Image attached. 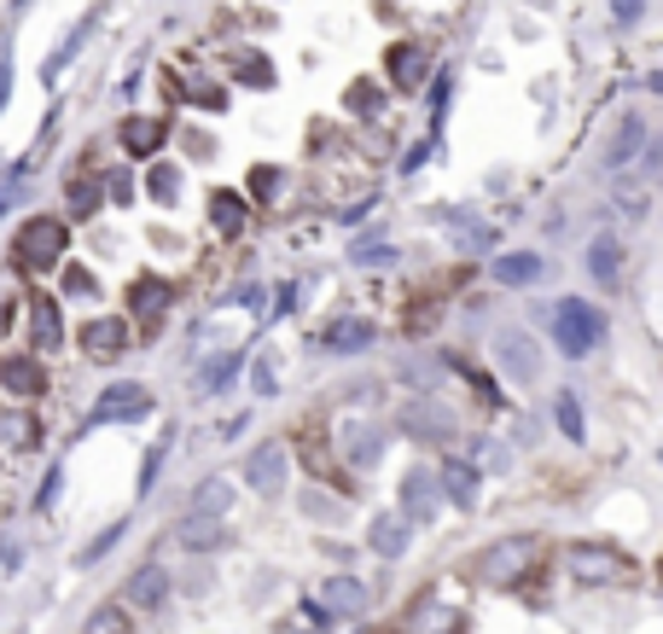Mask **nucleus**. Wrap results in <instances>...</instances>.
<instances>
[{
	"label": "nucleus",
	"instance_id": "14",
	"mask_svg": "<svg viewBox=\"0 0 663 634\" xmlns=\"http://www.w3.org/2000/svg\"><path fill=\"white\" fill-rule=\"evenodd\" d=\"M244 483L257 495H280L285 489V442H257L251 460H244Z\"/></svg>",
	"mask_w": 663,
	"mask_h": 634
},
{
	"label": "nucleus",
	"instance_id": "11",
	"mask_svg": "<svg viewBox=\"0 0 663 634\" xmlns=\"http://www.w3.org/2000/svg\"><path fill=\"white\" fill-rule=\"evenodd\" d=\"M129 611H163L170 605V570L163 565H140V570H129V582H122V594H117Z\"/></svg>",
	"mask_w": 663,
	"mask_h": 634
},
{
	"label": "nucleus",
	"instance_id": "51",
	"mask_svg": "<svg viewBox=\"0 0 663 634\" xmlns=\"http://www.w3.org/2000/svg\"><path fill=\"white\" fill-rule=\"evenodd\" d=\"M617 210H623V216H646V193H617Z\"/></svg>",
	"mask_w": 663,
	"mask_h": 634
},
{
	"label": "nucleus",
	"instance_id": "35",
	"mask_svg": "<svg viewBox=\"0 0 663 634\" xmlns=\"http://www.w3.org/2000/svg\"><path fill=\"white\" fill-rule=\"evenodd\" d=\"M99 181H106V204H117V210H134V204H140L134 170H99Z\"/></svg>",
	"mask_w": 663,
	"mask_h": 634
},
{
	"label": "nucleus",
	"instance_id": "56",
	"mask_svg": "<svg viewBox=\"0 0 663 634\" xmlns=\"http://www.w3.org/2000/svg\"><path fill=\"white\" fill-rule=\"evenodd\" d=\"M12 315H18V309H12V303H0V338H7V332H12Z\"/></svg>",
	"mask_w": 663,
	"mask_h": 634
},
{
	"label": "nucleus",
	"instance_id": "12",
	"mask_svg": "<svg viewBox=\"0 0 663 634\" xmlns=\"http://www.w3.org/2000/svg\"><path fill=\"white\" fill-rule=\"evenodd\" d=\"M99 210H106V181H99V170H88V163H81V170L65 181V221H99Z\"/></svg>",
	"mask_w": 663,
	"mask_h": 634
},
{
	"label": "nucleus",
	"instance_id": "9",
	"mask_svg": "<svg viewBox=\"0 0 663 634\" xmlns=\"http://www.w3.org/2000/svg\"><path fill=\"white\" fill-rule=\"evenodd\" d=\"M117 146L129 152L134 163H152L163 146H170V117H146V111H129L117 122Z\"/></svg>",
	"mask_w": 663,
	"mask_h": 634
},
{
	"label": "nucleus",
	"instance_id": "45",
	"mask_svg": "<svg viewBox=\"0 0 663 634\" xmlns=\"http://www.w3.org/2000/svg\"><path fill=\"white\" fill-rule=\"evenodd\" d=\"M285 187V175L280 170H251V193H257V204H268V193H280Z\"/></svg>",
	"mask_w": 663,
	"mask_h": 634
},
{
	"label": "nucleus",
	"instance_id": "26",
	"mask_svg": "<svg viewBox=\"0 0 663 634\" xmlns=\"http://www.w3.org/2000/svg\"><path fill=\"white\" fill-rule=\"evenodd\" d=\"M320 600H326L332 617H361V611H367V588H361L356 577H349V570H338V577H326Z\"/></svg>",
	"mask_w": 663,
	"mask_h": 634
},
{
	"label": "nucleus",
	"instance_id": "53",
	"mask_svg": "<svg viewBox=\"0 0 663 634\" xmlns=\"http://www.w3.org/2000/svg\"><path fill=\"white\" fill-rule=\"evenodd\" d=\"M244 425H251V414H233V419H227V425H221V437H227V442H233V437L244 431Z\"/></svg>",
	"mask_w": 663,
	"mask_h": 634
},
{
	"label": "nucleus",
	"instance_id": "1",
	"mask_svg": "<svg viewBox=\"0 0 663 634\" xmlns=\"http://www.w3.org/2000/svg\"><path fill=\"white\" fill-rule=\"evenodd\" d=\"M70 256V221L65 216H24V228L12 233V269L18 274H58Z\"/></svg>",
	"mask_w": 663,
	"mask_h": 634
},
{
	"label": "nucleus",
	"instance_id": "24",
	"mask_svg": "<svg viewBox=\"0 0 663 634\" xmlns=\"http://www.w3.org/2000/svg\"><path fill=\"white\" fill-rule=\"evenodd\" d=\"M210 228L221 233V239H239L244 228H251V198L244 193H210Z\"/></svg>",
	"mask_w": 663,
	"mask_h": 634
},
{
	"label": "nucleus",
	"instance_id": "5",
	"mask_svg": "<svg viewBox=\"0 0 663 634\" xmlns=\"http://www.w3.org/2000/svg\"><path fill=\"white\" fill-rule=\"evenodd\" d=\"M565 565H570V577H576V582H588V588L623 582L629 570H634V559H629V554H617V547H606V542H576L570 554H565Z\"/></svg>",
	"mask_w": 663,
	"mask_h": 634
},
{
	"label": "nucleus",
	"instance_id": "40",
	"mask_svg": "<svg viewBox=\"0 0 663 634\" xmlns=\"http://www.w3.org/2000/svg\"><path fill=\"white\" fill-rule=\"evenodd\" d=\"M251 391H257V396H280V367H274V356H257V361H251Z\"/></svg>",
	"mask_w": 663,
	"mask_h": 634
},
{
	"label": "nucleus",
	"instance_id": "17",
	"mask_svg": "<svg viewBox=\"0 0 663 634\" xmlns=\"http://www.w3.org/2000/svg\"><path fill=\"white\" fill-rule=\"evenodd\" d=\"M175 542L186 547V554H216V547H227V518H216V513H181Z\"/></svg>",
	"mask_w": 663,
	"mask_h": 634
},
{
	"label": "nucleus",
	"instance_id": "3",
	"mask_svg": "<svg viewBox=\"0 0 663 634\" xmlns=\"http://www.w3.org/2000/svg\"><path fill=\"white\" fill-rule=\"evenodd\" d=\"M152 407H157V396L140 379H117V384H106V391L94 396L88 414H81V431H99V425H134V419H146Z\"/></svg>",
	"mask_w": 663,
	"mask_h": 634
},
{
	"label": "nucleus",
	"instance_id": "37",
	"mask_svg": "<svg viewBox=\"0 0 663 634\" xmlns=\"http://www.w3.org/2000/svg\"><path fill=\"white\" fill-rule=\"evenodd\" d=\"M553 419H558V431H565L570 442H583V402H576L570 391H558V402H553Z\"/></svg>",
	"mask_w": 663,
	"mask_h": 634
},
{
	"label": "nucleus",
	"instance_id": "20",
	"mask_svg": "<svg viewBox=\"0 0 663 634\" xmlns=\"http://www.w3.org/2000/svg\"><path fill=\"white\" fill-rule=\"evenodd\" d=\"M170 303H175V285H170V280H157V274H140V280L129 285V315H134V320H146V326H157Z\"/></svg>",
	"mask_w": 663,
	"mask_h": 634
},
{
	"label": "nucleus",
	"instance_id": "19",
	"mask_svg": "<svg viewBox=\"0 0 663 634\" xmlns=\"http://www.w3.org/2000/svg\"><path fill=\"white\" fill-rule=\"evenodd\" d=\"M402 431L420 437V442H448L454 437V414L437 402H407L402 407Z\"/></svg>",
	"mask_w": 663,
	"mask_h": 634
},
{
	"label": "nucleus",
	"instance_id": "10",
	"mask_svg": "<svg viewBox=\"0 0 663 634\" xmlns=\"http://www.w3.org/2000/svg\"><path fill=\"white\" fill-rule=\"evenodd\" d=\"M437 501H443V478L431 466H413L402 478V518L420 529V524H437Z\"/></svg>",
	"mask_w": 663,
	"mask_h": 634
},
{
	"label": "nucleus",
	"instance_id": "52",
	"mask_svg": "<svg viewBox=\"0 0 663 634\" xmlns=\"http://www.w3.org/2000/svg\"><path fill=\"white\" fill-rule=\"evenodd\" d=\"M292 303H297V285H280V303H274V315H292Z\"/></svg>",
	"mask_w": 663,
	"mask_h": 634
},
{
	"label": "nucleus",
	"instance_id": "27",
	"mask_svg": "<svg viewBox=\"0 0 663 634\" xmlns=\"http://www.w3.org/2000/svg\"><path fill=\"white\" fill-rule=\"evenodd\" d=\"M588 274H594L599 285H617V280H623V239H617V233H594V244H588Z\"/></svg>",
	"mask_w": 663,
	"mask_h": 634
},
{
	"label": "nucleus",
	"instance_id": "29",
	"mask_svg": "<svg viewBox=\"0 0 663 634\" xmlns=\"http://www.w3.org/2000/svg\"><path fill=\"white\" fill-rule=\"evenodd\" d=\"M140 193H146L152 204H163V210H170V204L181 198V170L170 157H152V170H146V181H140Z\"/></svg>",
	"mask_w": 663,
	"mask_h": 634
},
{
	"label": "nucleus",
	"instance_id": "6",
	"mask_svg": "<svg viewBox=\"0 0 663 634\" xmlns=\"http://www.w3.org/2000/svg\"><path fill=\"white\" fill-rule=\"evenodd\" d=\"M24 338H30L35 356H58L70 343L65 338V309H58L53 292H30L24 297Z\"/></svg>",
	"mask_w": 663,
	"mask_h": 634
},
{
	"label": "nucleus",
	"instance_id": "41",
	"mask_svg": "<svg viewBox=\"0 0 663 634\" xmlns=\"http://www.w3.org/2000/svg\"><path fill=\"white\" fill-rule=\"evenodd\" d=\"M117 542H122V524L99 529V536H94V542H88V547H81V554H76V565H99V559H106V554H111Z\"/></svg>",
	"mask_w": 663,
	"mask_h": 634
},
{
	"label": "nucleus",
	"instance_id": "39",
	"mask_svg": "<svg viewBox=\"0 0 663 634\" xmlns=\"http://www.w3.org/2000/svg\"><path fill=\"white\" fill-rule=\"evenodd\" d=\"M349 111H356V117H379L384 111V88H379V81H356V88H349Z\"/></svg>",
	"mask_w": 663,
	"mask_h": 634
},
{
	"label": "nucleus",
	"instance_id": "46",
	"mask_svg": "<svg viewBox=\"0 0 663 634\" xmlns=\"http://www.w3.org/2000/svg\"><path fill=\"white\" fill-rule=\"evenodd\" d=\"M611 18L617 24H640V18H646V0H611Z\"/></svg>",
	"mask_w": 663,
	"mask_h": 634
},
{
	"label": "nucleus",
	"instance_id": "34",
	"mask_svg": "<svg viewBox=\"0 0 663 634\" xmlns=\"http://www.w3.org/2000/svg\"><path fill=\"white\" fill-rule=\"evenodd\" d=\"M0 448H41V425L30 414H0Z\"/></svg>",
	"mask_w": 663,
	"mask_h": 634
},
{
	"label": "nucleus",
	"instance_id": "33",
	"mask_svg": "<svg viewBox=\"0 0 663 634\" xmlns=\"http://www.w3.org/2000/svg\"><path fill=\"white\" fill-rule=\"evenodd\" d=\"M349 262H356V269H384V262H396V244H390L384 233H361L356 244H349Z\"/></svg>",
	"mask_w": 663,
	"mask_h": 634
},
{
	"label": "nucleus",
	"instance_id": "15",
	"mask_svg": "<svg viewBox=\"0 0 663 634\" xmlns=\"http://www.w3.org/2000/svg\"><path fill=\"white\" fill-rule=\"evenodd\" d=\"M431 65H437V58H431L420 41H402V47H390V58H384V70H390V81H396L402 94L425 88V81H431Z\"/></svg>",
	"mask_w": 663,
	"mask_h": 634
},
{
	"label": "nucleus",
	"instance_id": "28",
	"mask_svg": "<svg viewBox=\"0 0 663 634\" xmlns=\"http://www.w3.org/2000/svg\"><path fill=\"white\" fill-rule=\"evenodd\" d=\"M437 478H443V495H448L454 506H471V501H478V466H471V460L448 455Z\"/></svg>",
	"mask_w": 663,
	"mask_h": 634
},
{
	"label": "nucleus",
	"instance_id": "50",
	"mask_svg": "<svg viewBox=\"0 0 663 634\" xmlns=\"http://www.w3.org/2000/svg\"><path fill=\"white\" fill-rule=\"evenodd\" d=\"M303 617L315 623V628H332V611H326V600H303Z\"/></svg>",
	"mask_w": 663,
	"mask_h": 634
},
{
	"label": "nucleus",
	"instance_id": "55",
	"mask_svg": "<svg viewBox=\"0 0 663 634\" xmlns=\"http://www.w3.org/2000/svg\"><path fill=\"white\" fill-rule=\"evenodd\" d=\"M372 210V198H361V204H349V210H338V221H361Z\"/></svg>",
	"mask_w": 663,
	"mask_h": 634
},
{
	"label": "nucleus",
	"instance_id": "36",
	"mask_svg": "<svg viewBox=\"0 0 663 634\" xmlns=\"http://www.w3.org/2000/svg\"><path fill=\"white\" fill-rule=\"evenodd\" d=\"M233 81H239V88H274V65H268L262 53H239Z\"/></svg>",
	"mask_w": 663,
	"mask_h": 634
},
{
	"label": "nucleus",
	"instance_id": "23",
	"mask_svg": "<svg viewBox=\"0 0 663 634\" xmlns=\"http://www.w3.org/2000/svg\"><path fill=\"white\" fill-rule=\"evenodd\" d=\"M244 373V356L239 350H227V356H210L198 367V379H193V396H221V391H233Z\"/></svg>",
	"mask_w": 663,
	"mask_h": 634
},
{
	"label": "nucleus",
	"instance_id": "2",
	"mask_svg": "<svg viewBox=\"0 0 663 634\" xmlns=\"http://www.w3.org/2000/svg\"><path fill=\"white\" fill-rule=\"evenodd\" d=\"M547 326H553L558 356H570V361L594 356L599 343H606V332H611L606 315H599L588 297H565V303H553V309H547Z\"/></svg>",
	"mask_w": 663,
	"mask_h": 634
},
{
	"label": "nucleus",
	"instance_id": "13",
	"mask_svg": "<svg viewBox=\"0 0 663 634\" xmlns=\"http://www.w3.org/2000/svg\"><path fill=\"white\" fill-rule=\"evenodd\" d=\"M99 12H106V7H88V18H76V24L65 30V41L53 47V58L41 65V81H47V88H53V81H65V70L76 65V53L88 47V35L99 30Z\"/></svg>",
	"mask_w": 663,
	"mask_h": 634
},
{
	"label": "nucleus",
	"instance_id": "16",
	"mask_svg": "<svg viewBox=\"0 0 663 634\" xmlns=\"http://www.w3.org/2000/svg\"><path fill=\"white\" fill-rule=\"evenodd\" d=\"M372 338H379V326L361 320V315H349V320H332L315 343H320L326 356H361V350H372Z\"/></svg>",
	"mask_w": 663,
	"mask_h": 634
},
{
	"label": "nucleus",
	"instance_id": "43",
	"mask_svg": "<svg viewBox=\"0 0 663 634\" xmlns=\"http://www.w3.org/2000/svg\"><path fill=\"white\" fill-rule=\"evenodd\" d=\"M163 460H170V437H163L152 455H146V466H140V495H152L157 489V472H163Z\"/></svg>",
	"mask_w": 663,
	"mask_h": 634
},
{
	"label": "nucleus",
	"instance_id": "48",
	"mask_svg": "<svg viewBox=\"0 0 663 634\" xmlns=\"http://www.w3.org/2000/svg\"><path fill=\"white\" fill-rule=\"evenodd\" d=\"M12 99V58H7V41H0V111H7Z\"/></svg>",
	"mask_w": 663,
	"mask_h": 634
},
{
	"label": "nucleus",
	"instance_id": "42",
	"mask_svg": "<svg viewBox=\"0 0 663 634\" xmlns=\"http://www.w3.org/2000/svg\"><path fill=\"white\" fill-rule=\"evenodd\" d=\"M18 204H30V175H7V187H0V221H7Z\"/></svg>",
	"mask_w": 663,
	"mask_h": 634
},
{
	"label": "nucleus",
	"instance_id": "21",
	"mask_svg": "<svg viewBox=\"0 0 663 634\" xmlns=\"http://www.w3.org/2000/svg\"><path fill=\"white\" fill-rule=\"evenodd\" d=\"M338 448H344V466L367 472V466H379V455H384V431H379V425H344Z\"/></svg>",
	"mask_w": 663,
	"mask_h": 634
},
{
	"label": "nucleus",
	"instance_id": "7",
	"mask_svg": "<svg viewBox=\"0 0 663 634\" xmlns=\"http://www.w3.org/2000/svg\"><path fill=\"white\" fill-rule=\"evenodd\" d=\"M0 391H7L12 402H41V396L53 391L47 356H35V350H7V356H0Z\"/></svg>",
	"mask_w": 663,
	"mask_h": 634
},
{
	"label": "nucleus",
	"instance_id": "57",
	"mask_svg": "<svg viewBox=\"0 0 663 634\" xmlns=\"http://www.w3.org/2000/svg\"><path fill=\"white\" fill-rule=\"evenodd\" d=\"M24 7H30V0H12V12H24Z\"/></svg>",
	"mask_w": 663,
	"mask_h": 634
},
{
	"label": "nucleus",
	"instance_id": "38",
	"mask_svg": "<svg viewBox=\"0 0 663 634\" xmlns=\"http://www.w3.org/2000/svg\"><path fill=\"white\" fill-rule=\"evenodd\" d=\"M58 280H65L70 297H99V274L81 269V262H70V256H65V269H58Z\"/></svg>",
	"mask_w": 663,
	"mask_h": 634
},
{
	"label": "nucleus",
	"instance_id": "47",
	"mask_svg": "<svg viewBox=\"0 0 663 634\" xmlns=\"http://www.w3.org/2000/svg\"><path fill=\"white\" fill-rule=\"evenodd\" d=\"M646 157H640V170L646 175H657V163H663V134H646V146H640Z\"/></svg>",
	"mask_w": 663,
	"mask_h": 634
},
{
	"label": "nucleus",
	"instance_id": "4",
	"mask_svg": "<svg viewBox=\"0 0 663 634\" xmlns=\"http://www.w3.org/2000/svg\"><path fill=\"white\" fill-rule=\"evenodd\" d=\"M129 343H134V326H129V315H94V320L76 332V350L88 356L94 367H111V361H122V356H129Z\"/></svg>",
	"mask_w": 663,
	"mask_h": 634
},
{
	"label": "nucleus",
	"instance_id": "54",
	"mask_svg": "<svg viewBox=\"0 0 663 634\" xmlns=\"http://www.w3.org/2000/svg\"><path fill=\"white\" fill-rule=\"evenodd\" d=\"M425 157H431V140H425V146H413V152L402 157V170H420V163H425Z\"/></svg>",
	"mask_w": 663,
	"mask_h": 634
},
{
	"label": "nucleus",
	"instance_id": "22",
	"mask_svg": "<svg viewBox=\"0 0 663 634\" xmlns=\"http://www.w3.org/2000/svg\"><path fill=\"white\" fill-rule=\"evenodd\" d=\"M640 146H646V117L629 111L623 122L611 129V146H606V170H629V163L640 157Z\"/></svg>",
	"mask_w": 663,
	"mask_h": 634
},
{
	"label": "nucleus",
	"instance_id": "44",
	"mask_svg": "<svg viewBox=\"0 0 663 634\" xmlns=\"http://www.w3.org/2000/svg\"><path fill=\"white\" fill-rule=\"evenodd\" d=\"M193 106H204V111H221L227 106V88H204V81H193V88H181Z\"/></svg>",
	"mask_w": 663,
	"mask_h": 634
},
{
	"label": "nucleus",
	"instance_id": "32",
	"mask_svg": "<svg viewBox=\"0 0 663 634\" xmlns=\"http://www.w3.org/2000/svg\"><path fill=\"white\" fill-rule=\"evenodd\" d=\"M81 634H134V617H129V605H122V600H106V605L88 611Z\"/></svg>",
	"mask_w": 663,
	"mask_h": 634
},
{
	"label": "nucleus",
	"instance_id": "31",
	"mask_svg": "<svg viewBox=\"0 0 663 634\" xmlns=\"http://www.w3.org/2000/svg\"><path fill=\"white\" fill-rule=\"evenodd\" d=\"M227 506H233V483H227V478H204V483L193 489V501H186V513H216V518H227Z\"/></svg>",
	"mask_w": 663,
	"mask_h": 634
},
{
	"label": "nucleus",
	"instance_id": "18",
	"mask_svg": "<svg viewBox=\"0 0 663 634\" xmlns=\"http://www.w3.org/2000/svg\"><path fill=\"white\" fill-rule=\"evenodd\" d=\"M494 361H501L518 384H535V379H542V356H535V343H530L524 332H501V338H494Z\"/></svg>",
	"mask_w": 663,
	"mask_h": 634
},
{
	"label": "nucleus",
	"instance_id": "49",
	"mask_svg": "<svg viewBox=\"0 0 663 634\" xmlns=\"http://www.w3.org/2000/svg\"><path fill=\"white\" fill-rule=\"evenodd\" d=\"M58 478H65V472H58V466H53V472H47V483L35 489V506H53V501H58Z\"/></svg>",
	"mask_w": 663,
	"mask_h": 634
},
{
	"label": "nucleus",
	"instance_id": "25",
	"mask_svg": "<svg viewBox=\"0 0 663 634\" xmlns=\"http://www.w3.org/2000/svg\"><path fill=\"white\" fill-rule=\"evenodd\" d=\"M407 542H413V524H407L402 513L372 518V529H367V547H372L379 559H402V554H407Z\"/></svg>",
	"mask_w": 663,
	"mask_h": 634
},
{
	"label": "nucleus",
	"instance_id": "8",
	"mask_svg": "<svg viewBox=\"0 0 663 634\" xmlns=\"http://www.w3.org/2000/svg\"><path fill=\"white\" fill-rule=\"evenodd\" d=\"M530 559H535V542L530 536H501V542H489L483 554H478V577L494 582V588H512L530 570Z\"/></svg>",
	"mask_w": 663,
	"mask_h": 634
},
{
	"label": "nucleus",
	"instance_id": "30",
	"mask_svg": "<svg viewBox=\"0 0 663 634\" xmlns=\"http://www.w3.org/2000/svg\"><path fill=\"white\" fill-rule=\"evenodd\" d=\"M547 274V262L535 256V251H512V256H494V280L501 285H535Z\"/></svg>",
	"mask_w": 663,
	"mask_h": 634
}]
</instances>
